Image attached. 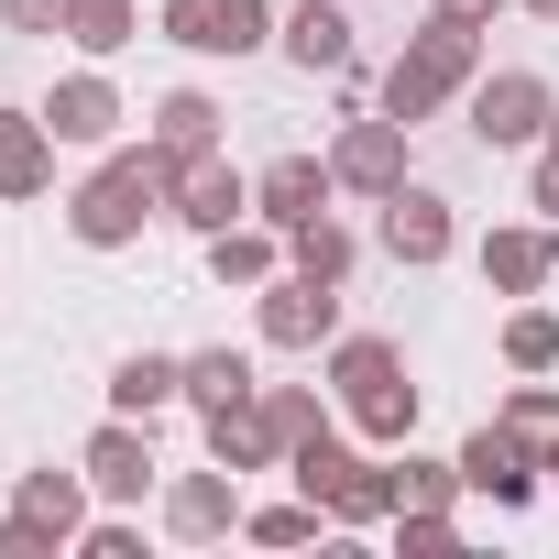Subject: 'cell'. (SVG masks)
I'll list each match as a JSON object with an SVG mask.
<instances>
[{
  "instance_id": "obj_1",
  "label": "cell",
  "mask_w": 559,
  "mask_h": 559,
  "mask_svg": "<svg viewBox=\"0 0 559 559\" xmlns=\"http://www.w3.org/2000/svg\"><path fill=\"white\" fill-rule=\"evenodd\" d=\"M154 209H176V154H165V143H132V154H110V165L67 198V230H78L88 252H121V241H143Z\"/></svg>"
},
{
  "instance_id": "obj_2",
  "label": "cell",
  "mask_w": 559,
  "mask_h": 559,
  "mask_svg": "<svg viewBox=\"0 0 559 559\" xmlns=\"http://www.w3.org/2000/svg\"><path fill=\"white\" fill-rule=\"evenodd\" d=\"M483 78V23H450V12H428L417 34H406V56L384 67V110L417 132V121H439L461 88Z\"/></svg>"
},
{
  "instance_id": "obj_3",
  "label": "cell",
  "mask_w": 559,
  "mask_h": 559,
  "mask_svg": "<svg viewBox=\"0 0 559 559\" xmlns=\"http://www.w3.org/2000/svg\"><path fill=\"white\" fill-rule=\"evenodd\" d=\"M286 472H297V493H308L330 526H384V515H395V472H384V450L362 461L341 428H319L308 450H286Z\"/></svg>"
},
{
  "instance_id": "obj_4",
  "label": "cell",
  "mask_w": 559,
  "mask_h": 559,
  "mask_svg": "<svg viewBox=\"0 0 559 559\" xmlns=\"http://www.w3.org/2000/svg\"><path fill=\"white\" fill-rule=\"evenodd\" d=\"M461 99H472V143H483V154L548 143V121H559V99H548V78H537V67H483Z\"/></svg>"
},
{
  "instance_id": "obj_5",
  "label": "cell",
  "mask_w": 559,
  "mask_h": 559,
  "mask_svg": "<svg viewBox=\"0 0 559 559\" xmlns=\"http://www.w3.org/2000/svg\"><path fill=\"white\" fill-rule=\"evenodd\" d=\"M252 319H263V341H274V352H330V341H341V286H319V274H297V263H286V274L263 286V308H252Z\"/></svg>"
},
{
  "instance_id": "obj_6",
  "label": "cell",
  "mask_w": 559,
  "mask_h": 559,
  "mask_svg": "<svg viewBox=\"0 0 559 559\" xmlns=\"http://www.w3.org/2000/svg\"><path fill=\"white\" fill-rule=\"evenodd\" d=\"M78 472H88L99 504H143V493H154V417H121V406H110V428H88Z\"/></svg>"
},
{
  "instance_id": "obj_7",
  "label": "cell",
  "mask_w": 559,
  "mask_h": 559,
  "mask_svg": "<svg viewBox=\"0 0 559 559\" xmlns=\"http://www.w3.org/2000/svg\"><path fill=\"white\" fill-rule=\"evenodd\" d=\"M241 472L230 461H209V472H176L165 483V537H187V548H209V537H241Z\"/></svg>"
},
{
  "instance_id": "obj_8",
  "label": "cell",
  "mask_w": 559,
  "mask_h": 559,
  "mask_svg": "<svg viewBox=\"0 0 559 559\" xmlns=\"http://www.w3.org/2000/svg\"><path fill=\"white\" fill-rule=\"evenodd\" d=\"M165 45H187V56H252V45H274V12H263V0H165Z\"/></svg>"
},
{
  "instance_id": "obj_9",
  "label": "cell",
  "mask_w": 559,
  "mask_h": 559,
  "mask_svg": "<svg viewBox=\"0 0 559 559\" xmlns=\"http://www.w3.org/2000/svg\"><path fill=\"white\" fill-rule=\"evenodd\" d=\"M330 176H341L352 198H373V209H384V198L406 187V121H395V110H384V121H341Z\"/></svg>"
},
{
  "instance_id": "obj_10",
  "label": "cell",
  "mask_w": 559,
  "mask_h": 559,
  "mask_svg": "<svg viewBox=\"0 0 559 559\" xmlns=\"http://www.w3.org/2000/svg\"><path fill=\"white\" fill-rule=\"evenodd\" d=\"M537 472H548V461H537V450H526V439H515L504 417L461 439V493H483V504H504V515H515V504L537 493Z\"/></svg>"
},
{
  "instance_id": "obj_11",
  "label": "cell",
  "mask_w": 559,
  "mask_h": 559,
  "mask_svg": "<svg viewBox=\"0 0 559 559\" xmlns=\"http://www.w3.org/2000/svg\"><path fill=\"white\" fill-rule=\"evenodd\" d=\"M176 219H187L198 241L241 230V219H252V176H241L230 154H198V165H176Z\"/></svg>"
},
{
  "instance_id": "obj_12",
  "label": "cell",
  "mask_w": 559,
  "mask_h": 559,
  "mask_svg": "<svg viewBox=\"0 0 559 559\" xmlns=\"http://www.w3.org/2000/svg\"><path fill=\"white\" fill-rule=\"evenodd\" d=\"M450 241H461V230H450V198L406 176V187L384 198V252H395L406 274H428V263H450Z\"/></svg>"
},
{
  "instance_id": "obj_13",
  "label": "cell",
  "mask_w": 559,
  "mask_h": 559,
  "mask_svg": "<svg viewBox=\"0 0 559 559\" xmlns=\"http://www.w3.org/2000/svg\"><path fill=\"white\" fill-rule=\"evenodd\" d=\"M341 198V176H330V154H274L263 176H252V209L274 219V230H308L319 209Z\"/></svg>"
},
{
  "instance_id": "obj_14",
  "label": "cell",
  "mask_w": 559,
  "mask_h": 559,
  "mask_svg": "<svg viewBox=\"0 0 559 559\" xmlns=\"http://www.w3.org/2000/svg\"><path fill=\"white\" fill-rule=\"evenodd\" d=\"M559 274V230L548 219H504V230H483V286L493 297H537Z\"/></svg>"
},
{
  "instance_id": "obj_15",
  "label": "cell",
  "mask_w": 559,
  "mask_h": 559,
  "mask_svg": "<svg viewBox=\"0 0 559 559\" xmlns=\"http://www.w3.org/2000/svg\"><path fill=\"white\" fill-rule=\"evenodd\" d=\"M132 110H121V88L99 78V67H78V78H56V99H45V132L56 143H110Z\"/></svg>"
},
{
  "instance_id": "obj_16",
  "label": "cell",
  "mask_w": 559,
  "mask_h": 559,
  "mask_svg": "<svg viewBox=\"0 0 559 559\" xmlns=\"http://www.w3.org/2000/svg\"><path fill=\"white\" fill-rule=\"evenodd\" d=\"M56 187V132L45 110H12L0 99V198H45Z\"/></svg>"
},
{
  "instance_id": "obj_17",
  "label": "cell",
  "mask_w": 559,
  "mask_h": 559,
  "mask_svg": "<svg viewBox=\"0 0 559 559\" xmlns=\"http://www.w3.org/2000/svg\"><path fill=\"white\" fill-rule=\"evenodd\" d=\"M209 274H219V286H252V297H263L274 274H286V230L252 209L241 230H219V241H209Z\"/></svg>"
},
{
  "instance_id": "obj_18",
  "label": "cell",
  "mask_w": 559,
  "mask_h": 559,
  "mask_svg": "<svg viewBox=\"0 0 559 559\" xmlns=\"http://www.w3.org/2000/svg\"><path fill=\"white\" fill-rule=\"evenodd\" d=\"M209 461H230V472H274V461H286V439H274L263 395H241V406H209Z\"/></svg>"
},
{
  "instance_id": "obj_19",
  "label": "cell",
  "mask_w": 559,
  "mask_h": 559,
  "mask_svg": "<svg viewBox=\"0 0 559 559\" xmlns=\"http://www.w3.org/2000/svg\"><path fill=\"white\" fill-rule=\"evenodd\" d=\"M286 56L308 78H341L352 67V12H341V0H297V12H286Z\"/></svg>"
},
{
  "instance_id": "obj_20",
  "label": "cell",
  "mask_w": 559,
  "mask_h": 559,
  "mask_svg": "<svg viewBox=\"0 0 559 559\" xmlns=\"http://www.w3.org/2000/svg\"><path fill=\"white\" fill-rule=\"evenodd\" d=\"M176 395H187V362H176V352H121V362H110V406H121V417H165Z\"/></svg>"
},
{
  "instance_id": "obj_21",
  "label": "cell",
  "mask_w": 559,
  "mask_h": 559,
  "mask_svg": "<svg viewBox=\"0 0 559 559\" xmlns=\"http://www.w3.org/2000/svg\"><path fill=\"white\" fill-rule=\"evenodd\" d=\"M12 504L78 548V526H88V504H99V493H88V472H56V461H45V472H23V483H12Z\"/></svg>"
},
{
  "instance_id": "obj_22",
  "label": "cell",
  "mask_w": 559,
  "mask_h": 559,
  "mask_svg": "<svg viewBox=\"0 0 559 559\" xmlns=\"http://www.w3.org/2000/svg\"><path fill=\"white\" fill-rule=\"evenodd\" d=\"M154 143H165L176 165L219 154V99H209V88H165V99H154Z\"/></svg>"
},
{
  "instance_id": "obj_23",
  "label": "cell",
  "mask_w": 559,
  "mask_h": 559,
  "mask_svg": "<svg viewBox=\"0 0 559 559\" xmlns=\"http://www.w3.org/2000/svg\"><path fill=\"white\" fill-rule=\"evenodd\" d=\"M395 472V515H450L461 504V461H428V450H384Z\"/></svg>"
},
{
  "instance_id": "obj_24",
  "label": "cell",
  "mask_w": 559,
  "mask_h": 559,
  "mask_svg": "<svg viewBox=\"0 0 559 559\" xmlns=\"http://www.w3.org/2000/svg\"><path fill=\"white\" fill-rule=\"evenodd\" d=\"M241 395H263V373H252V352H187V406L209 417V406H241Z\"/></svg>"
},
{
  "instance_id": "obj_25",
  "label": "cell",
  "mask_w": 559,
  "mask_h": 559,
  "mask_svg": "<svg viewBox=\"0 0 559 559\" xmlns=\"http://www.w3.org/2000/svg\"><path fill=\"white\" fill-rule=\"evenodd\" d=\"M286 263H297V274H319V286H352V263H362V241H352V230H341V219L319 209L308 230H286Z\"/></svg>"
},
{
  "instance_id": "obj_26",
  "label": "cell",
  "mask_w": 559,
  "mask_h": 559,
  "mask_svg": "<svg viewBox=\"0 0 559 559\" xmlns=\"http://www.w3.org/2000/svg\"><path fill=\"white\" fill-rule=\"evenodd\" d=\"M143 34V0H67V45L78 56H121Z\"/></svg>"
},
{
  "instance_id": "obj_27",
  "label": "cell",
  "mask_w": 559,
  "mask_h": 559,
  "mask_svg": "<svg viewBox=\"0 0 559 559\" xmlns=\"http://www.w3.org/2000/svg\"><path fill=\"white\" fill-rule=\"evenodd\" d=\"M504 428H515L537 461H559V384H515V395H504Z\"/></svg>"
},
{
  "instance_id": "obj_28",
  "label": "cell",
  "mask_w": 559,
  "mask_h": 559,
  "mask_svg": "<svg viewBox=\"0 0 559 559\" xmlns=\"http://www.w3.org/2000/svg\"><path fill=\"white\" fill-rule=\"evenodd\" d=\"M263 417H274V439H286V450H308V439L330 428V395H308V384H263Z\"/></svg>"
},
{
  "instance_id": "obj_29",
  "label": "cell",
  "mask_w": 559,
  "mask_h": 559,
  "mask_svg": "<svg viewBox=\"0 0 559 559\" xmlns=\"http://www.w3.org/2000/svg\"><path fill=\"white\" fill-rule=\"evenodd\" d=\"M241 537H252V548H308V537H319V504H308V493H297V504H252Z\"/></svg>"
},
{
  "instance_id": "obj_30",
  "label": "cell",
  "mask_w": 559,
  "mask_h": 559,
  "mask_svg": "<svg viewBox=\"0 0 559 559\" xmlns=\"http://www.w3.org/2000/svg\"><path fill=\"white\" fill-rule=\"evenodd\" d=\"M504 362H515V373H548V362H559V319H548V308H515V319H504Z\"/></svg>"
},
{
  "instance_id": "obj_31",
  "label": "cell",
  "mask_w": 559,
  "mask_h": 559,
  "mask_svg": "<svg viewBox=\"0 0 559 559\" xmlns=\"http://www.w3.org/2000/svg\"><path fill=\"white\" fill-rule=\"evenodd\" d=\"M78 548H88V559H143V526L110 504V515H88V526H78Z\"/></svg>"
},
{
  "instance_id": "obj_32",
  "label": "cell",
  "mask_w": 559,
  "mask_h": 559,
  "mask_svg": "<svg viewBox=\"0 0 559 559\" xmlns=\"http://www.w3.org/2000/svg\"><path fill=\"white\" fill-rule=\"evenodd\" d=\"M56 548H67V537H56V526H34L23 504H12V515H0V559H56Z\"/></svg>"
},
{
  "instance_id": "obj_33",
  "label": "cell",
  "mask_w": 559,
  "mask_h": 559,
  "mask_svg": "<svg viewBox=\"0 0 559 559\" xmlns=\"http://www.w3.org/2000/svg\"><path fill=\"white\" fill-rule=\"evenodd\" d=\"M0 23L12 34H67V0H0Z\"/></svg>"
},
{
  "instance_id": "obj_34",
  "label": "cell",
  "mask_w": 559,
  "mask_h": 559,
  "mask_svg": "<svg viewBox=\"0 0 559 559\" xmlns=\"http://www.w3.org/2000/svg\"><path fill=\"white\" fill-rule=\"evenodd\" d=\"M406 548H461V515H395Z\"/></svg>"
},
{
  "instance_id": "obj_35",
  "label": "cell",
  "mask_w": 559,
  "mask_h": 559,
  "mask_svg": "<svg viewBox=\"0 0 559 559\" xmlns=\"http://www.w3.org/2000/svg\"><path fill=\"white\" fill-rule=\"evenodd\" d=\"M526 198H537V209L559 219V143H537V187H526Z\"/></svg>"
},
{
  "instance_id": "obj_36",
  "label": "cell",
  "mask_w": 559,
  "mask_h": 559,
  "mask_svg": "<svg viewBox=\"0 0 559 559\" xmlns=\"http://www.w3.org/2000/svg\"><path fill=\"white\" fill-rule=\"evenodd\" d=\"M428 12H450V23H493L504 0H428Z\"/></svg>"
},
{
  "instance_id": "obj_37",
  "label": "cell",
  "mask_w": 559,
  "mask_h": 559,
  "mask_svg": "<svg viewBox=\"0 0 559 559\" xmlns=\"http://www.w3.org/2000/svg\"><path fill=\"white\" fill-rule=\"evenodd\" d=\"M515 12H537V23H559V0H515Z\"/></svg>"
},
{
  "instance_id": "obj_38",
  "label": "cell",
  "mask_w": 559,
  "mask_h": 559,
  "mask_svg": "<svg viewBox=\"0 0 559 559\" xmlns=\"http://www.w3.org/2000/svg\"><path fill=\"white\" fill-rule=\"evenodd\" d=\"M548 483H559V461H548Z\"/></svg>"
},
{
  "instance_id": "obj_39",
  "label": "cell",
  "mask_w": 559,
  "mask_h": 559,
  "mask_svg": "<svg viewBox=\"0 0 559 559\" xmlns=\"http://www.w3.org/2000/svg\"><path fill=\"white\" fill-rule=\"evenodd\" d=\"M548 143H559V121H548Z\"/></svg>"
}]
</instances>
